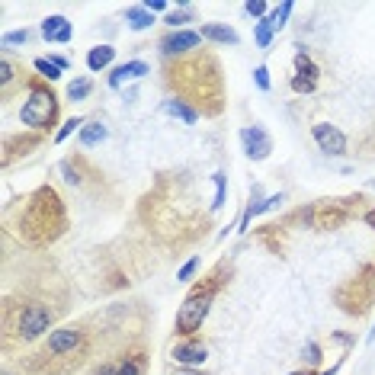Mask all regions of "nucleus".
Here are the masks:
<instances>
[{"instance_id":"nucleus-16","label":"nucleus","mask_w":375,"mask_h":375,"mask_svg":"<svg viewBox=\"0 0 375 375\" xmlns=\"http://www.w3.org/2000/svg\"><path fill=\"white\" fill-rule=\"evenodd\" d=\"M103 141H106V125L100 119H90L81 129V144L84 148H94V144H103Z\"/></svg>"},{"instance_id":"nucleus-18","label":"nucleus","mask_w":375,"mask_h":375,"mask_svg":"<svg viewBox=\"0 0 375 375\" xmlns=\"http://www.w3.org/2000/svg\"><path fill=\"white\" fill-rule=\"evenodd\" d=\"M90 90H94V81H90V77H77V81L68 84V100H74V103L87 100Z\"/></svg>"},{"instance_id":"nucleus-37","label":"nucleus","mask_w":375,"mask_h":375,"mask_svg":"<svg viewBox=\"0 0 375 375\" xmlns=\"http://www.w3.org/2000/svg\"><path fill=\"white\" fill-rule=\"evenodd\" d=\"M289 375H308V372H289Z\"/></svg>"},{"instance_id":"nucleus-28","label":"nucleus","mask_w":375,"mask_h":375,"mask_svg":"<svg viewBox=\"0 0 375 375\" xmlns=\"http://www.w3.org/2000/svg\"><path fill=\"white\" fill-rule=\"evenodd\" d=\"M318 87V81H311V77H292V90L295 94H311V90Z\"/></svg>"},{"instance_id":"nucleus-6","label":"nucleus","mask_w":375,"mask_h":375,"mask_svg":"<svg viewBox=\"0 0 375 375\" xmlns=\"http://www.w3.org/2000/svg\"><path fill=\"white\" fill-rule=\"evenodd\" d=\"M199 42H202L199 32H193V29H176V32H170V36L161 39V51H164V55H183V51L199 49Z\"/></svg>"},{"instance_id":"nucleus-34","label":"nucleus","mask_w":375,"mask_h":375,"mask_svg":"<svg viewBox=\"0 0 375 375\" xmlns=\"http://www.w3.org/2000/svg\"><path fill=\"white\" fill-rule=\"evenodd\" d=\"M96 375H116V369H113V366H100V369H96Z\"/></svg>"},{"instance_id":"nucleus-15","label":"nucleus","mask_w":375,"mask_h":375,"mask_svg":"<svg viewBox=\"0 0 375 375\" xmlns=\"http://www.w3.org/2000/svg\"><path fill=\"white\" fill-rule=\"evenodd\" d=\"M113 58H116L113 45H96V49L87 51V68L90 71H103V68H109V64H113Z\"/></svg>"},{"instance_id":"nucleus-10","label":"nucleus","mask_w":375,"mask_h":375,"mask_svg":"<svg viewBox=\"0 0 375 375\" xmlns=\"http://www.w3.org/2000/svg\"><path fill=\"white\" fill-rule=\"evenodd\" d=\"M279 206H282V193H273V196H266V199H260V186H254V202L247 206V212H244V219H241V228H238V231H247L250 221H254L256 215L273 212V209H279Z\"/></svg>"},{"instance_id":"nucleus-4","label":"nucleus","mask_w":375,"mask_h":375,"mask_svg":"<svg viewBox=\"0 0 375 375\" xmlns=\"http://www.w3.org/2000/svg\"><path fill=\"white\" fill-rule=\"evenodd\" d=\"M311 135H314V141H318V148L324 151V154H331V157L346 154V135L337 129V125L318 122V125H311Z\"/></svg>"},{"instance_id":"nucleus-21","label":"nucleus","mask_w":375,"mask_h":375,"mask_svg":"<svg viewBox=\"0 0 375 375\" xmlns=\"http://www.w3.org/2000/svg\"><path fill=\"white\" fill-rule=\"evenodd\" d=\"M295 68H299L301 77H311V81H318V64H314L305 51H299V55H295Z\"/></svg>"},{"instance_id":"nucleus-8","label":"nucleus","mask_w":375,"mask_h":375,"mask_svg":"<svg viewBox=\"0 0 375 375\" xmlns=\"http://www.w3.org/2000/svg\"><path fill=\"white\" fill-rule=\"evenodd\" d=\"M170 356H174L176 363L183 366V369H193V366H202V363H206V359H209V350H206V344H199V340H186V344H176Z\"/></svg>"},{"instance_id":"nucleus-24","label":"nucleus","mask_w":375,"mask_h":375,"mask_svg":"<svg viewBox=\"0 0 375 375\" xmlns=\"http://www.w3.org/2000/svg\"><path fill=\"white\" fill-rule=\"evenodd\" d=\"M84 125H87V119H81V116H74V119H68V122H64V125H61V129H58V135H55V141H58V144H61V141H64V138H68V135H71V131H74V129H84Z\"/></svg>"},{"instance_id":"nucleus-1","label":"nucleus","mask_w":375,"mask_h":375,"mask_svg":"<svg viewBox=\"0 0 375 375\" xmlns=\"http://www.w3.org/2000/svg\"><path fill=\"white\" fill-rule=\"evenodd\" d=\"M215 292H219V279L206 282V286H196L193 292L183 299L180 311H176V334L193 337V334L199 331L202 321L209 318V308H212V301H215Z\"/></svg>"},{"instance_id":"nucleus-27","label":"nucleus","mask_w":375,"mask_h":375,"mask_svg":"<svg viewBox=\"0 0 375 375\" xmlns=\"http://www.w3.org/2000/svg\"><path fill=\"white\" fill-rule=\"evenodd\" d=\"M212 180H215V202H212V209H221V206H225V174H215Z\"/></svg>"},{"instance_id":"nucleus-22","label":"nucleus","mask_w":375,"mask_h":375,"mask_svg":"<svg viewBox=\"0 0 375 375\" xmlns=\"http://www.w3.org/2000/svg\"><path fill=\"white\" fill-rule=\"evenodd\" d=\"M292 10H295V4H292V0H282V4L276 6L273 13H269V19H273V26H276V29H282V26H286V19L292 16Z\"/></svg>"},{"instance_id":"nucleus-29","label":"nucleus","mask_w":375,"mask_h":375,"mask_svg":"<svg viewBox=\"0 0 375 375\" xmlns=\"http://www.w3.org/2000/svg\"><path fill=\"white\" fill-rule=\"evenodd\" d=\"M116 375H141V369H138L135 359H125V363L116 366Z\"/></svg>"},{"instance_id":"nucleus-26","label":"nucleus","mask_w":375,"mask_h":375,"mask_svg":"<svg viewBox=\"0 0 375 375\" xmlns=\"http://www.w3.org/2000/svg\"><path fill=\"white\" fill-rule=\"evenodd\" d=\"M196 269H199V256H193V260H186V263H183V266H180V273H176V279H180V282H189V279L196 276Z\"/></svg>"},{"instance_id":"nucleus-25","label":"nucleus","mask_w":375,"mask_h":375,"mask_svg":"<svg viewBox=\"0 0 375 375\" xmlns=\"http://www.w3.org/2000/svg\"><path fill=\"white\" fill-rule=\"evenodd\" d=\"M244 13L260 23V19H266V4H263V0H250V4H244Z\"/></svg>"},{"instance_id":"nucleus-32","label":"nucleus","mask_w":375,"mask_h":375,"mask_svg":"<svg viewBox=\"0 0 375 375\" xmlns=\"http://www.w3.org/2000/svg\"><path fill=\"white\" fill-rule=\"evenodd\" d=\"M305 353H308V363H311V366H318V363H321V346H318V344H308V346H305Z\"/></svg>"},{"instance_id":"nucleus-11","label":"nucleus","mask_w":375,"mask_h":375,"mask_svg":"<svg viewBox=\"0 0 375 375\" xmlns=\"http://www.w3.org/2000/svg\"><path fill=\"white\" fill-rule=\"evenodd\" d=\"M144 74H151L148 61H141V58H135V61H125V64H119V68H113V74H109V87L119 90L129 81H138V77H144Z\"/></svg>"},{"instance_id":"nucleus-17","label":"nucleus","mask_w":375,"mask_h":375,"mask_svg":"<svg viewBox=\"0 0 375 375\" xmlns=\"http://www.w3.org/2000/svg\"><path fill=\"white\" fill-rule=\"evenodd\" d=\"M164 23H167L174 32H176V29H183L186 23H193V4H180L176 10H170L167 16H164Z\"/></svg>"},{"instance_id":"nucleus-36","label":"nucleus","mask_w":375,"mask_h":375,"mask_svg":"<svg viewBox=\"0 0 375 375\" xmlns=\"http://www.w3.org/2000/svg\"><path fill=\"white\" fill-rule=\"evenodd\" d=\"M324 375H337V366H334V369H331V372H324Z\"/></svg>"},{"instance_id":"nucleus-7","label":"nucleus","mask_w":375,"mask_h":375,"mask_svg":"<svg viewBox=\"0 0 375 375\" xmlns=\"http://www.w3.org/2000/svg\"><path fill=\"white\" fill-rule=\"evenodd\" d=\"M81 331L77 327H61V331H51L49 334V344H45V350L51 353V356H64V353H74L77 346H81Z\"/></svg>"},{"instance_id":"nucleus-23","label":"nucleus","mask_w":375,"mask_h":375,"mask_svg":"<svg viewBox=\"0 0 375 375\" xmlns=\"http://www.w3.org/2000/svg\"><path fill=\"white\" fill-rule=\"evenodd\" d=\"M32 39L29 29H13V32H4V39H0V45L4 49H10V45H26Z\"/></svg>"},{"instance_id":"nucleus-13","label":"nucleus","mask_w":375,"mask_h":375,"mask_svg":"<svg viewBox=\"0 0 375 375\" xmlns=\"http://www.w3.org/2000/svg\"><path fill=\"white\" fill-rule=\"evenodd\" d=\"M125 23H129L131 32H144L151 23H154V13H151L144 4H131L129 10H125Z\"/></svg>"},{"instance_id":"nucleus-33","label":"nucleus","mask_w":375,"mask_h":375,"mask_svg":"<svg viewBox=\"0 0 375 375\" xmlns=\"http://www.w3.org/2000/svg\"><path fill=\"white\" fill-rule=\"evenodd\" d=\"M0 81H4V84L13 81V64L6 61V58H4V64H0Z\"/></svg>"},{"instance_id":"nucleus-19","label":"nucleus","mask_w":375,"mask_h":375,"mask_svg":"<svg viewBox=\"0 0 375 375\" xmlns=\"http://www.w3.org/2000/svg\"><path fill=\"white\" fill-rule=\"evenodd\" d=\"M273 32H276V26H273V19H260L256 23V29H254V39H256V45L260 49H269V42H273Z\"/></svg>"},{"instance_id":"nucleus-14","label":"nucleus","mask_w":375,"mask_h":375,"mask_svg":"<svg viewBox=\"0 0 375 375\" xmlns=\"http://www.w3.org/2000/svg\"><path fill=\"white\" fill-rule=\"evenodd\" d=\"M164 113L167 116H174V119H180V122H186V125H196L199 122V113H196L193 106H186L183 100H164Z\"/></svg>"},{"instance_id":"nucleus-12","label":"nucleus","mask_w":375,"mask_h":375,"mask_svg":"<svg viewBox=\"0 0 375 375\" xmlns=\"http://www.w3.org/2000/svg\"><path fill=\"white\" fill-rule=\"evenodd\" d=\"M199 36L209 39V42H219V45H238L241 42L238 32H234L231 26H225V23H202Z\"/></svg>"},{"instance_id":"nucleus-2","label":"nucleus","mask_w":375,"mask_h":375,"mask_svg":"<svg viewBox=\"0 0 375 375\" xmlns=\"http://www.w3.org/2000/svg\"><path fill=\"white\" fill-rule=\"evenodd\" d=\"M55 116H58L55 94H51L49 87H32L29 100H26L23 109H19V119H23V125H29V129H49V125L55 122Z\"/></svg>"},{"instance_id":"nucleus-35","label":"nucleus","mask_w":375,"mask_h":375,"mask_svg":"<svg viewBox=\"0 0 375 375\" xmlns=\"http://www.w3.org/2000/svg\"><path fill=\"white\" fill-rule=\"evenodd\" d=\"M174 375H199V372H193V369H176Z\"/></svg>"},{"instance_id":"nucleus-9","label":"nucleus","mask_w":375,"mask_h":375,"mask_svg":"<svg viewBox=\"0 0 375 375\" xmlns=\"http://www.w3.org/2000/svg\"><path fill=\"white\" fill-rule=\"evenodd\" d=\"M42 39L45 42L68 45L71 39H74V26H71L68 16H45L42 19Z\"/></svg>"},{"instance_id":"nucleus-31","label":"nucleus","mask_w":375,"mask_h":375,"mask_svg":"<svg viewBox=\"0 0 375 375\" xmlns=\"http://www.w3.org/2000/svg\"><path fill=\"white\" fill-rule=\"evenodd\" d=\"M144 6H148L151 13H170V10H174L167 0H144Z\"/></svg>"},{"instance_id":"nucleus-5","label":"nucleus","mask_w":375,"mask_h":375,"mask_svg":"<svg viewBox=\"0 0 375 375\" xmlns=\"http://www.w3.org/2000/svg\"><path fill=\"white\" fill-rule=\"evenodd\" d=\"M51 324V311L45 305H29L19 318V337L23 340H36L42 331H49Z\"/></svg>"},{"instance_id":"nucleus-3","label":"nucleus","mask_w":375,"mask_h":375,"mask_svg":"<svg viewBox=\"0 0 375 375\" xmlns=\"http://www.w3.org/2000/svg\"><path fill=\"white\" fill-rule=\"evenodd\" d=\"M241 144H244L250 161H266V157L273 154V138H269L266 129H260V125H244V129H241Z\"/></svg>"},{"instance_id":"nucleus-20","label":"nucleus","mask_w":375,"mask_h":375,"mask_svg":"<svg viewBox=\"0 0 375 375\" xmlns=\"http://www.w3.org/2000/svg\"><path fill=\"white\" fill-rule=\"evenodd\" d=\"M36 71L45 77V81H58V77L64 74V71L58 68V64L51 61V58H36Z\"/></svg>"},{"instance_id":"nucleus-30","label":"nucleus","mask_w":375,"mask_h":375,"mask_svg":"<svg viewBox=\"0 0 375 375\" xmlns=\"http://www.w3.org/2000/svg\"><path fill=\"white\" fill-rule=\"evenodd\" d=\"M254 81H256V87H260V90H269V71L263 68V64L254 71Z\"/></svg>"}]
</instances>
